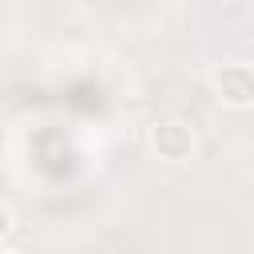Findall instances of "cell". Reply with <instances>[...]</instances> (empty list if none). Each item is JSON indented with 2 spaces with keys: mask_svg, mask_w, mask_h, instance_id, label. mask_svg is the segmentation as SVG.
<instances>
[{
  "mask_svg": "<svg viewBox=\"0 0 254 254\" xmlns=\"http://www.w3.org/2000/svg\"><path fill=\"white\" fill-rule=\"evenodd\" d=\"M210 87H214V99L222 107H254V67L250 64H222L210 71Z\"/></svg>",
  "mask_w": 254,
  "mask_h": 254,
  "instance_id": "cell-1",
  "label": "cell"
},
{
  "mask_svg": "<svg viewBox=\"0 0 254 254\" xmlns=\"http://www.w3.org/2000/svg\"><path fill=\"white\" fill-rule=\"evenodd\" d=\"M151 151L167 163H187L194 155V135L187 123L179 119H167V123H155L151 127Z\"/></svg>",
  "mask_w": 254,
  "mask_h": 254,
  "instance_id": "cell-2",
  "label": "cell"
},
{
  "mask_svg": "<svg viewBox=\"0 0 254 254\" xmlns=\"http://www.w3.org/2000/svg\"><path fill=\"white\" fill-rule=\"evenodd\" d=\"M8 234H12V210H8L4 202H0V242H4Z\"/></svg>",
  "mask_w": 254,
  "mask_h": 254,
  "instance_id": "cell-3",
  "label": "cell"
},
{
  "mask_svg": "<svg viewBox=\"0 0 254 254\" xmlns=\"http://www.w3.org/2000/svg\"><path fill=\"white\" fill-rule=\"evenodd\" d=\"M0 254H12V250H4V246H0Z\"/></svg>",
  "mask_w": 254,
  "mask_h": 254,
  "instance_id": "cell-4",
  "label": "cell"
}]
</instances>
